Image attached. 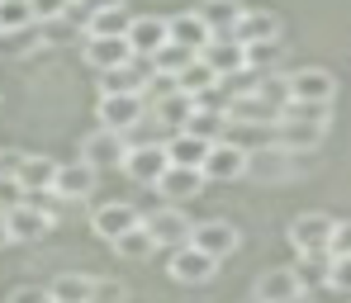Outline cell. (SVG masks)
Instances as JSON below:
<instances>
[{
  "label": "cell",
  "instance_id": "obj_34",
  "mask_svg": "<svg viewBox=\"0 0 351 303\" xmlns=\"http://www.w3.org/2000/svg\"><path fill=\"white\" fill-rule=\"evenodd\" d=\"M247 48V71H266V66H276L280 53H285V43L280 38H266V43H242Z\"/></svg>",
  "mask_w": 351,
  "mask_h": 303
},
{
  "label": "cell",
  "instance_id": "obj_24",
  "mask_svg": "<svg viewBox=\"0 0 351 303\" xmlns=\"http://www.w3.org/2000/svg\"><path fill=\"white\" fill-rule=\"evenodd\" d=\"M242 10H247L242 0H204V5H199V19L209 24V34H233Z\"/></svg>",
  "mask_w": 351,
  "mask_h": 303
},
{
  "label": "cell",
  "instance_id": "obj_14",
  "mask_svg": "<svg viewBox=\"0 0 351 303\" xmlns=\"http://www.w3.org/2000/svg\"><path fill=\"white\" fill-rule=\"evenodd\" d=\"M147 114V100H143V90H119V95H100V128H114L123 133L133 119H143Z\"/></svg>",
  "mask_w": 351,
  "mask_h": 303
},
{
  "label": "cell",
  "instance_id": "obj_30",
  "mask_svg": "<svg viewBox=\"0 0 351 303\" xmlns=\"http://www.w3.org/2000/svg\"><path fill=\"white\" fill-rule=\"evenodd\" d=\"M90 275H62V280H53L48 285V299L53 303H90Z\"/></svg>",
  "mask_w": 351,
  "mask_h": 303
},
{
  "label": "cell",
  "instance_id": "obj_6",
  "mask_svg": "<svg viewBox=\"0 0 351 303\" xmlns=\"http://www.w3.org/2000/svg\"><path fill=\"white\" fill-rule=\"evenodd\" d=\"M285 90H290V100H299V105H332L337 81H332V71H323V66H304V71L285 76Z\"/></svg>",
  "mask_w": 351,
  "mask_h": 303
},
{
  "label": "cell",
  "instance_id": "obj_40",
  "mask_svg": "<svg viewBox=\"0 0 351 303\" xmlns=\"http://www.w3.org/2000/svg\"><path fill=\"white\" fill-rule=\"evenodd\" d=\"M24 185H19V176H0V213L5 209H14V204H24Z\"/></svg>",
  "mask_w": 351,
  "mask_h": 303
},
{
  "label": "cell",
  "instance_id": "obj_10",
  "mask_svg": "<svg viewBox=\"0 0 351 303\" xmlns=\"http://www.w3.org/2000/svg\"><path fill=\"white\" fill-rule=\"evenodd\" d=\"M143 228L152 233V242L157 246H185L190 242V218L176 209V204H167V209H152V213H143Z\"/></svg>",
  "mask_w": 351,
  "mask_h": 303
},
{
  "label": "cell",
  "instance_id": "obj_1",
  "mask_svg": "<svg viewBox=\"0 0 351 303\" xmlns=\"http://www.w3.org/2000/svg\"><path fill=\"white\" fill-rule=\"evenodd\" d=\"M276 142L290 147V152H313L323 137H328V105H299L285 100V109L276 114Z\"/></svg>",
  "mask_w": 351,
  "mask_h": 303
},
{
  "label": "cell",
  "instance_id": "obj_22",
  "mask_svg": "<svg viewBox=\"0 0 351 303\" xmlns=\"http://www.w3.org/2000/svg\"><path fill=\"white\" fill-rule=\"evenodd\" d=\"M204 152H209V137H199V133H190V128H176L171 137H167V157H171V166H199Z\"/></svg>",
  "mask_w": 351,
  "mask_h": 303
},
{
  "label": "cell",
  "instance_id": "obj_11",
  "mask_svg": "<svg viewBox=\"0 0 351 303\" xmlns=\"http://www.w3.org/2000/svg\"><path fill=\"white\" fill-rule=\"evenodd\" d=\"M95 166H86L81 157L76 161H58V171H53V189H58L66 204H81V199H90L95 194Z\"/></svg>",
  "mask_w": 351,
  "mask_h": 303
},
{
  "label": "cell",
  "instance_id": "obj_27",
  "mask_svg": "<svg viewBox=\"0 0 351 303\" xmlns=\"http://www.w3.org/2000/svg\"><path fill=\"white\" fill-rule=\"evenodd\" d=\"M214 81H219V76H214V66L199 57V53H195V57H190L185 66H180V71H176V85H180L185 95H199V90H209Z\"/></svg>",
  "mask_w": 351,
  "mask_h": 303
},
{
  "label": "cell",
  "instance_id": "obj_35",
  "mask_svg": "<svg viewBox=\"0 0 351 303\" xmlns=\"http://www.w3.org/2000/svg\"><path fill=\"white\" fill-rule=\"evenodd\" d=\"M123 142H128V147H138V142H162V119L147 109L143 119H133L123 128Z\"/></svg>",
  "mask_w": 351,
  "mask_h": 303
},
{
  "label": "cell",
  "instance_id": "obj_31",
  "mask_svg": "<svg viewBox=\"0 0 351 303\" xmlns=\"http://www.w3.org/2000/svg\"><path fill=\"white\" fill-rule=\"evenodd\" d=\"M190 57H195V48H185V43H171V38H167V43H162V48H157L147 62H152V71H167V76H176V71H180Z\"/></svg>",
  "mask_w": 351,
  "mask_h": 303
},
{
  "label": "cell",
  "instance_id": "obj_26",
  "mask_svg": "<svg viewBox=\"0 0 351 303\" xmlns=\"http://www.w3.org/2000/svg\"><path fill=\"white\" fill-rule=\"evenodd\" d=\"M53 171H58V161L53 157H43V152H24V161H19V185L24 189H43V185H53Z\"/></svg>",
  "mask_w": 351,
  "mask_h": 303
},
{
  "label": "cell",
  "instance_id": "obj_9",
  "mask_svg": "<svg viewBox=\"0 0 351 303\" xmlns=\"http://www.w3.org/2000/svg\"><path fill=\"white\" fill-rule=\"evenodd\" d=\"M332 228H337L332 213H299V218L290 223V246L299 251V256H308V251H328Z\"/></svg>",
  "mask_w": 351,
  "mask_h": 303
},
{
  "label": "cell",
  "instance_id": "obj_12",
  "mask_svg": "<svg viewBox=\"0 0 351 303\" xmlns=\"http://www.w3.org/2000/svg\"><path fill=\"white\" fill-rule=\"evenodd\" d=\"M199 57L214 66L219 81H223V76H237V71H247V48L237 43L233 34H209V43L199 48Z\"/></svg>",
  "mask_w": 351,
  "mask_h": 303
},
{
  "label": "cell",
  "instance_id": "obj_32",
  "mask_svg": "<svg viewBox=\"0 0 351 303\" xmlns=\"http://www.w3.org/2000/svg\"><path fill=\"white\" fill-rule=\"evenodd\" d=\"M185 128H190V133H199V137H209V142H219V137H223V128H228V114H219V109H190Z\"/></svg>",
  "mask_w": 351,
  "mask_h": 303
},
{
  "label": "cell",
  "instance_id": "obj_41",
  "mask_svg": "<svg viewBox=\"0 0 351 303\" xmlns=\"http://www.w3.org/2000/svg\"><path fill=\"white\" fill-rule=\"evenodd\" d=\"M105 5H119V0H66V14L76 19V24H86L95 10H105Z\"/></svg>",
  "mask_w": 351,
  "mask_h": 303
},
{
  "label": "cell",
  "instance_id": "obj_19",
  "mask_svg": "<svg viewBox=\"0 0 351 303\" xmlns=\"http://www.w3.org/2000/svg\"><path fill=\"white\" fill-rule=\"evenodd\" d=\"M143 213L133 209V204H100L95 213H90V228H95V237H105V242H114L123 228H133Z\"/></svg>",
  "mask_w": 351,
  "mask_h": 303
},
{
  "label": "cell",
  "instance_id": "obj_33",
  "mask_svg": "<svg viewBox=\"0 0 351 303\" xmlns=\"http://www.w3.org/2000/svg\"><path fill=\"white\" fill-rule=\"evenodd\" d=\"M328 261H332L328 251H308V256H304V261L294 265L299 285H304V289H313V285H328Z\"/></svg>",
  "mask_w": 351,
  "mask_h": 303
},
{
  "label": "cell",
  "instance_id": "obj_5",
  "mask_svg": "<svg viewBox=\"0 0 351 303\" xmlns=\"http://www.w3.org/2000/svg\"><path fill=\"white\" fill-rule=\"evenodd\" d=\"M294 171H299V152L280 147V142L247 152V176H256V181H290Z\"/></svg>",
  "mask_w": 351,
  "mask_h": 303
},
{
  "label": "cell",
  "instance_id": "obj_39",
  "mask_svg": "<svg viewBox=\"0 0 351 303\" xmlns=\"http://www.w3.org/2000/svg\"><path fill=\"white\" fill-rule=\"evenodd\" d=\"M123 299H128V289L119 280H95L90 285V303H123Z\"/></svg>",
  "mask_w": 351,
  "mask_h": 303
},
{
  "label": "cell",
  "instance_id": "obj_23",
  "mask_svg": "<svg viewBox=\"0 0 351 303\" xmlns=\"http://www.w3.org/2000/svg\"><path fill=\"white\" fill-rule=\"evenodd\" d=\"M110 246H114V256H123V261H147V256L157 251V242H152V233L143 228V218H138L133 228H123V233H119V237H114Z\"/></svg>",
  "mask_w": 351,
  "mask_h": 303
},
{
  "label": "cell",
  "instance_id": "obj_37",
  "mask_svg": "<svg viewBox=\"0 0 351 303\" xmlns=\"http://www.w3.org/2000/svg\"><path fill=\"white\" fill-rule=\"evenodd\" d=\"M24 199H29V204H34V209H43V213H48V218H58L62 209H66V199H62L58 189H53V185H43V189H29V194H24Z\"/></svg>",
  "mask_w": 351,
  "mask_h": 303
},
{
  "label": "cell",
  "instance_id": "obj_28",
  "mask_svg": "<svg viewBox=\"0 0 351 303\" xmlns=\"http://www.w3.org/2000/svg\"><path fill=\"white\" fill-rule=\"evenodd\" d=\"M128 19H133V14H128V5L119 0V5H105V10H95V14L81 24V34H123V29H128Z\"/></svg>",
  "mask_w": 351,
  "mask_h": 303
},
{
  "label": "cell",
  "instance_id": "obj_38",
  "mask_svg": "<svg viewBox=\"0 0 351 303\" xmlns=\"http://www.w3.org/2000/svg\"><path fill=\"white\" fill-rule=\"evenodd\" d=\"M328 289L351 294V256H332V261H328Z\"/></svg>",
  "mask_w": 351,
  "mask_h": 303
},
{
  "label": "cell",
  "instance_id": "obj_2",
  "mask_svg": "<svg viewBox=\"0 0 351 303\" xmlns=\"http://www.w3.org/2000/svg\"><path fill=\"white\" fill-rule=\"evenodd\" d=\"M199 176L204 181H237V176H247V147L233 142V137L209 142V152L199 161Z\"/></svg>",
  "mask_w": 351,
  "mask_h": 303
},
{
  "label": "cell",
  "instance_id": "obj_13",
  "mask_svg": "<svg viewBox=\"0 0 351 303\" xmlns=\"http://www.w3.org/2000/svg\"><path fill=\"white\" fill-rule=\"evenodd\" d=\"M53 223H58V218H48V213H43V209H34L29 199H24V204H14V209H5L10 242H38V237H48V233H53Z\"/></svg>",
  "mask_w": 351,
  "mask_h": 303
},
{
  "label": "cell",
  "instance_id": "obj_21",
  "mask_svg": "<svg viewBox=\"0 0 351 303\" xmlns=\"http://www.w3.org/2000/svg\"><path fill=\"white\" fill-rule=\"evenodd\" d=\"M167 38L171 43H185V48H204L209 43V24L199 19V10H185V14H167Z\"/></svg>",
  "mask_w": 351,
  "mask_h": 303
},
{
  "label": "cell",
  "instance_id": "obj_17",
  "mask_svg": "<svg viewBox=\"0 0 351 303\" xmlns=\"http://www.w3.org/2000/svg\"><path fill=\"white\" fill-rule=\"evenodd\" d=\"M299 289H304V285H299L294 265H276V270H261V275H256V285H252V299L280 303V299H290V294H299Z\"/></svg>",
  "mask_w": 351,
  "mask_h": 303
},
{
  "label": "cell",
  "instance_id": "obj_45",
  "mask_svg": "<svg viewBox=\"0 0 351 303\" xmlns=\"http://www.w3.org/2000/svg\"><path fill=\"white\" fill-rule=\"evenodd\" d=\"M19 161H24V152H19V147H0V176H14V171H19Z\"/></svg>",
  "mask_w": 351,
  "mask_h": 303
},
{
  "label": "cell",
  "instance_id": "obj_29",
  "mask_svg": "<svg viewBox=\"0 0 351 303\" xmlns=\"http://www.w3.org/2000/svg\"><path fill=\"white\" fill-rule=\"evenodd\" d=\"M34 48H43L38 24H24V29H0V57H24V53H34Z\"/></svg>",
  "mask_w": 351,
  "mask_h": 303
},
{
  "label": "cell",
  "instance_id": "obj_36",
  "mask_svg": "<svg viewBox=\"0 0 351 303\" xmlns=\"http://www.w3.org/2000/svg\"><path fill=\"white\" fill-rule=\"evenodd\" d=\"M24 24H38L34 5L29 0H0V29H24Z\"/></svg>",
  "mask_w": 351,
  "mask_h": 303
},
{
  "label": "cell",
  "instance_id": "obj_43",
  "mask_svg": "<svg viewBox=\"0 0 351 303\" xmlns=\"http://www.w3.org/2000/svg\"><path fill=\"white\" fill-rule=\"evenodd\" d=\"M5 303H53V299H48V289H38V285H19V289H10Z\"/></svg>",
  "mask_w": 351,
  "mask_h": 303
},
{
  "label": "cell",
  "instance_id": "obj_25",
  "mask_svg": "<svg viewBox=\"0 0 351 303\" xmlns=\"http://www.w3.org/2000/svg\"><path fill=\"white\" fill-rule=\"evenodd\" d=\"M190 109H195V100L185 95V90H171V95H162V100H152V114L162 119V128H185V119H190Z\"/></svg>",
  "mask_w": 351,
  "mask_h": 303
},
{
  "label": "cell",
  "instance_id": "obj_46",
  "mask_svg": "<svg viewBox=\"0 0 351 303\" xmlns=\"http://www.w3.org/2000/svg\"><path fill=\"white\" fill-rule=\"evenodd\" d=\"M10 246V228H5V213H0V251Z\"/></svg>",
  "mask_w": 351,
  "mask_h": 303
},
{
  "label": "cell",
  "instance_id": "obj_15",
  "mask_svg": "<svg viewBox=\"0 0 351 303\" xmlns=\"http://www.w3.org/2000/svg\"><path fill=\"white\" fill-rule=\"evenodd\" d=\"M237 242H242L237 228H233V223H223V218H209V223H195V228H190V246H199V251L214 256V261L233 256Z\"/></svg>",
  "mask_w": 351,
  "mask_h": 303
},
{
  "label": "cell",
  "instance_id": "obj_3",
  "mask_svg": "<svg viewBox=\"0 0 351 303\" xmlns=\"http://www.w3.org/2000/svg\"><path fill=\"white\" fill-rule=\"evenodd\" d=\"M123 176L138 185H157L162 181V171L171 166V157H167V142H138V147H128L123 152Z\"/></svg>",
  "mask_w": 351,
  "mask_h": 303
},
{
  "label": "cell",
  "instance_id": "obj_4",
  "mask_svg": "<svg viewBox=\"0 0 351 303\" xmlns=\"http://www.w3.org/2000/svg\"><path fill=\"white\" fill-rule=\"evenodd\" d=\"M81 53H86V62L95 71H114V66H128L138 57L123 34H81Z\"/></svg>",
  "mask_w": 351,
  "mask_h": 303
},
{
  "label": "cell",
  "instance_id": "obj_42",
  "mask_svg": "<svg viewBox=\"0 0 351 303\" xmlns=\"http://www.w3.org/2000/svg\"><path fill=\"white\" fill-rule=\"evenodd\" d=\"M328 256H351V223H337L328 237Z\"/></svg>",
  "mask_w": 351,
  "mask_h": 303
},
{
  "label": "cell",
  "instance_id": "obj_44",
  "mask_svg": "<svg viewBox=\"0 0 351 303\" xmlns=\"http://www.w3.org/2000/svg\"><path fill=\"white\" fill-rule=\"evenodd\" d=\"M34 5V19H53V14H66V0H29Z\"/></svg>",
  "mask_w": 351,
  "mask_h": 303
},
{
  "label": "cell",
  "instance_id": "obj_20",
  "mask_svg": "<svg viewBox=\"0 0 351 303\" xmlns=\"http://www.w3.org/2000/svg\"><path fill=\"white\" fill-rule=\"evenodd\" d=\"M157 189H162L171 204H180V199H195V194L204 189V176H199V166H167L162 181H157Z\"/></svg>",
  "mask_w": 351,
  "mask_h": 303
},
{
  "label": "cell",
  "instance_id": "obj_48",
  "mask_svg": "<svg viewBox=\"0 0 351 303\" xmlns=\"http://www.w3.org/2000/svg\"><path fill=\"white\" fill-rule=\"evenodd\" d=\"M247 303H261V299H247Z\"/></svg>",
  "mask_w": 351,
  "mask_h": 303
},
{
  "label": "cell",
  "instance_id": "obj_18",
  "mask_svg": "<svg viewBox=\"0 0 351 303\" xmlns=\"http://www.w3.org/2000/svg\"><path fill=\"white\" fill-rule=\"evenodd\" d=\"M237 43H266V38H280V14L271 10H242V19L233 24Z\"/></svg>",
  "mask_w": 351,
  "mask_h": 303
},
{
  "label": "cell",
  "instance_id": "obj_47",
  "mask_svg": "<svg viewBox=\"0 0 351 303\" xmlns=\"http://www.w3.org/2000/svg\"><path fill=\"white\" fill-rule=\"evenodd\" d=\"M280 303H308V289H299V294H290V299H280Z\"/></svg>",
  "mask_w": 351,
  "mask_h": 303
},
{
  "label": "cell",
  "instance_id": "obj_8",
  "mask_svg": "<svg viewBox=\"0 0 351 303\" xmlns=\"http://www.w3.org/2000/svg\"><path fill=\"white\" fill-rule=\"evenodd\" d=\"M123 152H128V142H123V133L114 128H95V133H86L81 137V161L86 166H95V171H110L123 161Z\"/></svg>",
  "mask_w": 351,
  "mask_h": 303
},
{
  "label": "cell",
  "instance_id": "obj_16",
  "mask_svg": "<svg viewBox=\"0 0 351 303\" xmlns=\"http://www.w3.org/2000/svg\"><path fill=\"white\" fill-rule=\"evenodd\" d=\"M123 38H128V48L138 57H152L167 43V14H133L128 29H123Z\"/></svg>",
  "mask_w": 351,
  "mask_h": 303
},
{
  "label": "cell",
  "instance_id": "obj_7",
  "mask_svg": "<svg viewBox=\"0 0 351 303\" xmlns=\"http://www.w3.org/2000/svg\"><path fill=\"white\" fill-rule=\"evenodd\" d=\"M167 270H171L176 285H209V280L219 275V261L204 256L199 246L185 242V246H171V265H167Z\"/></svg>",
  "mask_w": 351,
  "mask_h": 303
}]
</instances>
